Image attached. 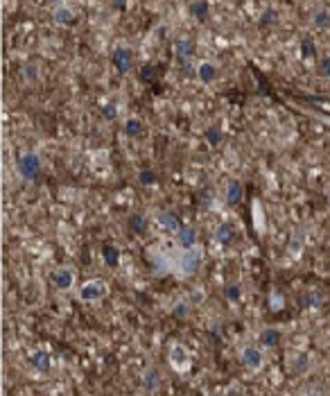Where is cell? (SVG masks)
<instances>
[{
  "mask_svg": "<svg viewBox=\"0 0 330 396\" xmlns=\"http://www.w3.org/2000/svg\"><path fill=\"white\" fill-rule=\"evenodd\" d=\"M123 132H124V136H127V138H140V136H143V132H145L143 120H140V118H127V120H124V125H123Z\"/></svg>",
  "mask_w": 330,
  "mask_h": 396,
  "instance_id": "cell-16",
  "label": "cell"
},
{
  "mask_svg": "<svg viewBox=\"0 0 330 396\" xmlns=\"http://www.w3.org/2000/svg\"><path fill=\"white\" fill-rule=\"evenodd\" d=\"M278 21V11L276 9H265L260 14V25H274Z\"/></svg>",
  "mask_w": 330,
  "mask_h": 396,
  "instance_id": "cell-29",
  "label": "cell"
},
{
  "mask_svg": "<svg viewBox=\"0 0 330 396\" xmlns=\"http://www.w3.org/2000/svg\"><path fill=\"white\" fill-rule=\"evenodd\" d=\"M190 14L197 18V21L204 23L208 18V14H210V5H208L206 0H192L190 2Z\"/></svg>",
  "mask_w": 330,
  "mask_h": 396,
  "instance_id": "cell-20",
  "label": "cell"
},
{
  "mask_svg": "<svg viewBox=\"0 0 330 396\" xmlns=\"http://www.w3.org/2000/svg\"><path fill=\"white\" fill-rule=\"evenodd\" d=\"M52 281H54V285H57L59 290H70L75 285V274H73V269H68V267H61V269H57L54 272V276H52Z\"/></svg>",
  "mask_w": 330,
  "mask_h": 396,
  "instance_id": "cell-13",
  "label": "cell"
},
{
  "mask_svg": "<svg viewBox=\"0 0 330 396\" xmlns=\"http://www.w3.org/2000/svg\"><path fill=\"white\" fill-rule=\"evenodd\" d=\"M188 315H190V304H186V301H176L174 308H172V317H176V319H186Z\"/></svg>",
  "mask_w": 330,
  "mask_h": 396,
  "instance_id": "cell-28",
  "label": "cell"
},
{
  "mask_svg": "<svg viewBox=\"0 0 330 396\" xmlns=\"http://www.w3.org/2000/svg\"><path fill=\"white\" fill-rule=\"evenodd\" d=\"M111 61H113V68H116L120 75H127L129 70L133 68V54L129 48H116L111 54Z\"/></svg>",
  "mask_w": 330,
  "mask_h": 396,
  "instance_id": "cell-6",
  "label": "cell"
},
{
  "mask_svg": "<svg viewBox=\"0 0 330 396\" xmlns=\"http://www.w3.org/2000/svg\"><path fill=\"white\" fill-rule=\"evenodd\" d=\"M161 371L156 369V367H149L147 371L143 374V385H145V390L147 392H156L161 387Z\"/></svg>",
  "mask_w": 330,
  "mask_h": 396,
  "instance_id": "cell-17",
  "label": "cell"
},
{
  "mask_svg": "<svg viewBox=\"0 0 330 396\" xmlns=\"http://www.w3.org/2000/svg\"><path fill=\"white\" fill-rule=\"evenodd\" d=\"M242 195H245V188H242V183L240 181H229L226 183V202L231 204V206H238L240 199H242Z\"/></svg>",
  "mask_w": 330,
  "mask_h": 396,
  "instance_id": "cell-18",
  "label": "cell"
},
{
  "mask_svg": "<svg viewBox=\"0 0 330 396\" xmlns=\"http://www.w3.org/2000/svg\"><path fill=\"white\" fill-rule=\"evenodd\" d=\"M138 183H140V186H154V183H156L154 170H149V168H143V170L138 172Z\"/></svg>",
  "mask_w": 330,
  "mask_h": 396,
  "instance_id": "cell-27",
  "label": "cell"
},
{
  "mask_svg": "<svg viewBox=\"0 0 330 396\" xmlns=\"http://www.w3.org/2000/svg\"><path fill=\"white\" fill-rule=\"evenodd\" d=\"M176 245L181 247L183 252H188V249H195L197 247V229L190 224L181 226V229L176 231Z\"/></svg>",
  "mask_w": 330,
  "mask_h": 396,
  "instance_id": "cell-7",
  "label": "cell"
},
{
  "mask_svg": "<svg viewBox=\"0 0 330 396\" xmlns=\"http://www.w3.org/2000/svg\"><path fill=\"white\" fill-rule=\"evenodd\" d=\"M317 70H319V75L330 77V57H321L319 64H317Z\"/></svg>",
  "mask_w": 330,
  "mask_h": 396,
  "instance_id": "cell-31",
  "label": "cell"
},
{
  "mask_svg": "<svg viewBox=\"0 0 330 396\" xmlns=\"http://www.w3.org/2000/svg\"><path fill=\"white\" fill-rule=\"evenodd\" d=\"M102 116H104V120H116L118 118L116 104H104V109H102Z\"/></svg>",
  "mask_w": 330,
  "mask_h": 396,
  "instance_id": "cell-32",
  "label": "cell"
},
{
  "mask_svg": "<svg viewBox=\"0 0 330 396\" xmlns=\"http://www.w3.org/2000/svg\"><path fill=\"white\" fill-rule=\"evenodd\" d=\"M16 172L25 181H34L41 175V156L34 154V152H25L16 163Z\"/></svg>",
  "mask_w": 330,
  "mask_h": 396,
  "instance_id": "cell-1",
  "label": "cell"
},
{
  "mask_svg": "<svg viewBox=\"0 0 330 396\" xmlns=\"http://www.w3.org/2000/svg\"><path fill=\"white\" fill-rule=\"evenodd\" d=\"M140 80H143V82H154V68L145 66L143 73H140Z\"/></svg>",
  "mask_w": 330,
  "mask_h": 396,
  "instance_id": "cell-33",
  "label": "cell"
},
{
  "mask_svg": "<svg viewBox=\"0 0 330 396\" xmlns=\"http://www.w3.org/2000/svg\"><path fill=\"white\" fill-rule=\"evenodd\" d=\"M224 297L231 301V304H238L240 299H242V285L238 283H229L226 288H224Z\"/></svg>",
  "mask_w": 330,
  "mask_h": 396,
  "instance_id": "cell-24",
  "label": "cell"
},
{
  "mask_svg": "<svg viewBox=\"0 0 330 396\" xmlns=\"http://www.w3.org/2000/svg\"><path fill=\"white\" fill-rule=\"evenodd\" d=\"M222 127H217V125H213V127H208L206 132H204V140H206L208 145H219L222 143Z\"/></svg>",
  "mask_w": 330,
  "mask_h": 396,
  "instance_id": "cell-22",
  "label": "cell"
},
{
  "mask_svg": "<svg viewBox=\"0 0 330 396\" xmlns=\"http://www.w3.org/2000/svg\"><path fill=\"white\" fill-rule=\"evenodd\" d=\"M156 222H159V226L163 231H167V233H176V231L181 229V220L176 218V213H172V211H161L159 215H156Z\"/></svg>",
  "mask_w": 330,
  "mask_h": 396,
  "instance_id": "cell-8",
  "label": "cell"
},
{
  "mask_svg": "<svg viewBox=\"0 0 330 396\" xmlns=\"http://www.w3.org/2000/svg\"><path fill=\"white\" fill-rule=\"evenodd\" d=\"M235 236H238V233H235V226L231 224V222H222V224L215 229V242L222 247H229L231 242L235 240Z\"/></svg>",
  "mask_w": 330,
  "mask_h": 396,
  "instance_id": "cell-10",
  "label": "cell"
},
{
  "mask_svg": "<svg viewBox=\"0 0 330 396\" xmlns=\"http://www.w3.org/2000/svg\"><path fill=\"white\" fill-rule=\"evenodd\" d=\"M147 218L140 213H133L131 218H129V229H131V233H136V236H145L147 233Z\"/></svg>",
  "mask_w": 330,
  "mask_h": 396,
  "instance_id": "cell-19",
  "label": "cell"
},
{
  "mask_svg": "<svg viewBox=\"0 0 330 396\" xmlns=\"http://www.w3.org/2000/svg\"><path fill=\"white\" fill-rule=\"evenodd\" d=\"M107 292H109V283L104 278H91V281H86L80 288V299L84 304H95V301L104 299Z\"/></svg>",
  "mask_w": 330,
  "mask_h": 396,
  "instance_id": "cell-2",
  "label": "cell"
},
{
  "mask_svg": "<svg viewBox=\"0 0 330 396\" xmlns=\"http://www.w3.org/2000/svg\"><path fill=\"white\" fill-rule=\"evenodd\" d=\"M301 54H303L305 59H310V57H314V54H317V45H314L312 37H303V39H301Z\"/></svg>",
  "mask_w": 330,
  "mask_h": 396,
  "instance_id": "cell-26",
  "label": "cell"
},
{
  "mask_svg": "<svg viewBox=\"0 0 330 396\" xmlns=\"http://www.w3.org/2000/svg\"><path fill=\"white\" fill-rule=\"evenodd\" d=\"M120 258H123V254H120V249L113 245H104L102 247V261H104V265H107L109 269H116L120 267Z\"/></svg>",
  "mask_w": 330,
  "mask_h": 396,
  "instance_id": "cell-14",
  "label": "cell"
},
{
  "mask_svg": "<svg viewBox=\"0 0 330 396\" xmlns=\"http://www.w3.org/2000/svg\"><path fill=\"white\" fill-rule=\"evenodd\" d=\"M312 23L319 30H326V27H330V11H326V9H317L312 14Z\"/></svg>",
  "mask_w": 330,
  "mask_h": 396,
  "instance_id": "cell-25",
  "label": "cell"
},
{
  "mask_svg": "<svg viewBox=\"0 0 330 396\" xmlns=\"http://www.w3.org/2000/svg\"><path fill=\"white\" fill-rule=\"evenodd\" d=\"M258 342L265 349H274L281 342V331H276V328H262L260 335H258Z\"/></svg>",
  "mask_w": 330,
  "mask_h": 396,
  "instance_id": "cell-15",
  "label": "cell"
},
{
  "mask_svg": "<svg viewBox=\"0 0 330 396\" xmlns=\"http://www.w3.org/2000/svg\"><path fill=\"white\" fill-rule=\"evenodd\" d=\"M240 360H242V364H245L247 369L251 371H258L262 367V362H265V353H262L260 347H253V344H249V347L242 349V353H240Z\"/></svg>",
  "mask_w": 330,
  "mask_h": 396,
  "instance_id": "cell-3",
  "label": "cell"
},
{
  "mask_svg": "<svg viewBox=\"0 0 330 396\" xmlns=\"http://www.w3.org/2000/svg\"><path fill=\"white\" fill-rule=\"evenodd\" d=\"M199 263H202V254L197 252V247H195V249H188V252L181 254L179 272H181L183 276H192V274L199 269Z\"/></svg>",
  "mask_w": 330,
  "mask_h": 396,
  "instance_id": "cell-5",
  "label": "cell"
},
{
  "mask_svg": "<svg viewBox=\"0 0 330 396\" xmlns=\"http://www.w3.org/2000/svg\"><path fill=\"white\" fill-rule=\"evenodd\" d=\"M174 52L179 59H190V57H195V52H197V43L188 37L179 39V41L174 43Z\"/></svg>",
  "mask_w": 330,
  "mask_h": 396,
  "instance_id": "cell-12",
  "label": "cell"
},
{
  "mask_svg": "<svg viewBox=\"0 0 330 396\" xmlns=\"http://www.w3.org/2000/svg\"><path fill=\"white\" fill-rule=\"evenodd\" d=\"M310 369V355L308 353H301L292 360V371L294 374H305Z\"/></svg>",
  "mask_w": 330,
  "mask_h": 396,
  "instance_id": "cell-23",
  "label": "cell"
},
{
  "mask_svg": "<svg viewBox=\"0 0 330 396\" xmlns=\"http://www.w3.org/2000/svg\"><path fill=\"white\" fill-rule=\"evenodd\" d=\"M54 21L59 23V25H73L75 23V11L70 9V7L61 5L54 9Z\"/></svg>",
  "mask_w": 330,
  "mask_h": 396,
  "instance_id": "cell-21",
  "label": "cell"
},
{
  "mask_svg": "<svg viewBox=\"0 0 330 396\" xmlns=\"http://www.w3.org/2000/svg\"><path fill=\"white\" fill-rule=\"evenodd\" d=\"M30 362H32L34 371H39V374H48V371L52 369V358H50V353L45 351V349L34 351L32 358H30Z\"/></svg>",
  "mask_w": 330,
  "mask_h": 396,
  "instance_id": "cell-9",
  "label": "cell"
},
{
  "mask_svg": "<svg viewBox=\"0 0 330 396\" xmlns=\"http://www.w3.org/2000/svg\"><path fill=\"white\" fill-rule=\"evenodd\" d=\"M301 304H303V308H317V306L321 304V297L314 295V292H308V295H303Z\"/></svg>",
  "mask_w": 330,
  "mask_h": 396,
  "instance_id": "cell-30",
  "label": "cell"
},
{
  "mask_svg": "<svg viewBox=\"0 0 330 396\" xmlns=\"http://www.w3.org/2000/svg\"><path fill=\"white\" fill-rule=\"evenodd\" d=\"M167 360H170V364L176 371H186L190 367V353H188V349L183 344H172Z\"/></svg>",
  "mask_w": 330,
  "mask_h": 396,
  "instance_id": "cell-4",
  "label": "cell"
},
{
  "mask_svg": "<svg viewBox=\"0 0 330 396\" xmlns=\"http://www.w3.org/2000/svg\"><path fill=\"white\" fill-rule=\"evenodd\" d=\"M217 75H219V68L213 61H202V64L197 66V77L202 84H213V82L217 80Z\"/></svg>",
  "mask_w": 330,
  "mask_h": 396,
  "instance_id": "cell-11",
  "label": "cell"
},
{
  "mask_svg": "<svg viewBox=\"0 0 330 396\" xmlns=\"http://www.w3.org/2000/svg\"><path fill=\"white\" fill-rule=\"evenodd\" d=\"M111 5L116 7V9H124V7H127V0H111Z\"/></svg>",
  "mask_w": 330,
  "mask_h": 396,
  "instance_id": "cell-34",
  "label": "cell"
}]
</instances>
